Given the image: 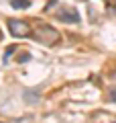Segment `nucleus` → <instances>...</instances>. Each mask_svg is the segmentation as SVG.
<instances>
[{
    "mask_svg": "<svg viewBox=\"0 0 116 123\" xmlns=\"http://www.w3.org/2000/svg\"><path fill=\"white\" fill-rule=\"evenodd\" d=\"M35 39L41 41V43L53 45V43L59 41V33H57L55 29H51V27H39V29L35 31Z\"/></svg>",
    "mask_w": 116,
    "mask_h": 123,
    "instance_id": "obj_1",
    "label": "nucleus"
},
{
    "mask_svg": "<svg viewBox=\"0 0 116 123\" xmlns=\"http://www.w3.org/2000/svg\"><path fill=\"white\" fill-rule=\"evenodd\" d=\"M8 29H10V33H12L14 37H26L31 33V27L26 25L25 21H18V18L8 21Z\"/></svg>",
    "mask_w": 116,
    "mask_h": 123,
    "instance_id": "obj_2",
    "label": "nucleus"
},
{
    "mask_svg": "<svg viewBox=\"0 0 116 123\" xmlns=\"http://www.w3.org/2000/svg\"><path fill=\"white\" fill-rule=\"evenodd\" d=\"M59 18L65 21V23H77L79 21V14L73 8H63V10H59Z\"/></svg>",
    "mask_w": 116,
    "mask_h": 123,
    "instance_id": "obj_3",
    "label": "nucleus"
},
{
    "mask_svg": "<svg viewBox=\"0 0 116 123\" xmlns=\"http://www.w3.org/2000/svg\"><path fill=\"white\" fill-rule=\"evenodd\" d=\"M10 4L14 8H26L29 6V0H10Z\"/></svg>",
    "mask_w": 116,
    "mask_h": 123,
    "instance_id": "obj_4",
    "label": "nucleus"
},
{
    "mask_svg": "<svg viewBox=\"0 0 116 123\" xmlns=\"http://www.w3.org/2000/svg\"><path fill=\"white\" fill-rule=\"evenodd\" d=\"M110 97H112V101L116 103V88H114V90H112V94H110Z\"/></svg>",
    "mask_w": 116,
    "mask_h": 123,
    "instance_id": "obj_5",
    "label": "nucleus"
}]
</instances>
